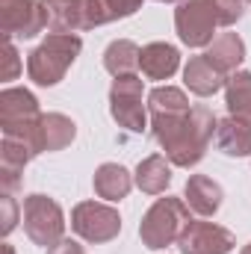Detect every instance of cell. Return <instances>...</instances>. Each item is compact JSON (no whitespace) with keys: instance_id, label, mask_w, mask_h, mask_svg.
<instances>
[{"instance_id":"obj_32","label":"cell","mask_w":251,"mask_h":254,"mask_svg":"<svg viewBox=\"0 0 251 254\" xmlns=\"http://www.w3.org/2000/svg\"><path fill=\"white\" fill-rule=\"evenodd\" d=\"M246 3H251V0H246Z\"/></svg>"},{"instance_id":"obj_5","label":"cell","mask_w":251,"mask_h":254,"mask_svg":"<svg viewBox=\"0 0 251 254\" xmlns=\"http://www.w3.org/2000/svg\"><path fill=\"white\" fill-rule=\"evenodd\" d=\"M175 27L187 48H210L216 27H222L216 0H181L175 9Z\"/></svg>"},{"instance_id":"obj_24","label":"cell","mask_w":251,"mask_h":254,"mask_svg":"<svg viewBox=\"0 0 251 254\" xmlns=\"http://www.w3.org/2000/svg\"><path fill=\"white\" fill-rule=\"evenodd\" d=\"M216 6H219V24L222 27L237 24L246 12V0H216Z\"/></svg>"},{"instance_id":"obj_14","label":"cell","mask_w":251,"mask_h":254,"mask_svg":"<svg viewBox=\"0 0 251 254\" xmlns=\"http://www.w3.org/2000/svg\"><path fill=\"white\" fill-rule=\"evenodd\" d=\"M136 187L145 192V195H163L172 184V163L166 154H151L145 157L139 166H136V175H133Z\"/></svg>"},{"instance_id":"obj_13","label":"cell","mask_w":251,"mask_h":254,"mask_svg":"<svg viewBox=\"0 0 251 254\" xmlns=\"http://www.w3.org/2000/svg\"><path fill=\"white\" fill-rule=\"evenodd\" d=\"M225 74L216 68V65L210 63L204 54L201 57H192L184 68V83H187V89L192 95H198V98H210V95H216L222 86H225Z\"/></svg>"},{"instance_id":"obj_1","label":"cell","mask_w":251,"mask_h":254,"mask_svg":"<svg viewBox=\"0 0 251 254\" xmlns=\"http://www.w3.org/2000/svg\"><path fill=\"white\" fill-rule=\"evenodd\" d=\"M219 119L207 107H192L178 116H151L154 139L163 145L166 157L178 169H192L204 160L210 139H216Z\"/></svg>"},{"instance_id":"obj_26","label":"cell","mask_w":251,"mask_h":254,"mask_svg":"<svg viewBox=\"0 0 251 254\" xmlns=\"http://www.w3.org/2000/svg\"><path fill=\"white\" fill-rule=\"evenodd\" d=\"M142 3H145V0H113L119 18H130V15H136V12L142 9Z\"/></svg>"},{"instance_id":"obj_22","label":"cell","mask_w":251,"mask_h":254,"mask_svg":"<svg viewBox=\"0 0 251 254\" xmlns=\"http://www.w3.org/2000/svg\"><path fill=\"white\" fill-rule=\"evenodd\" d=\"M113 21H119L113 0H83V30L104 27Z\"/></svg>"},{"instance_id":"obj_20","label":"cell","mask_w":251,"mask_h":254,"mask_svg":"<svg viewBox=\"0 0 251 254\" xmlns=\"http://www.w3.org/2000/svg\"><path fill=\"white\" fill-rule=\"evenodd\" d=\"M139 54L142 48L130 39H116L110 42V48L104 51V68L113 77H125V74H136L139 68Z\"/></svg>"},{"instance_id":"obj_11","label":"cell","mask_w":251,"mask_h":254,"mask_svg":"<svg viewBox=\"0 0 251 254\" xmlns=\"http://www.w3.org/2000/svg\"><path fill=\"white\" fill-rule=\"evenodd\" d=\"M139 68L148 80H169L181 68V54L169 42H151L139 54Z\"/></svg>"},{"instance_id":"obj_6","label":"cell","mask_w":251,"mask_h":254,"mask_svg":"<svg viewBox=\"0 0 251 254\" xmlns=\"http://www.w3.org/2000/svg\"><path fill=\"white\" fill-rule=\"evenodd\" d=\"M71 231L77 237H83L86 243L104 246L113 243L122 234V216L116 207L110 204H98V201H80L71 210Z\"/></svg>"},{"instance_id":"obj_29","label":"cell","mask_w":251,"mask_h":254,"mask_svg":"<svg viewBox=\"0 0 251 254\" xmlns=\"http://www.w3.org/2000/svg\"><path fill=\"white\" fill-rule=\"evenodd\" d=\"M9 3H18V0H0V6H9Z\"/></svg>"},{"instance_id":"obj_27","label":"cell","mask_w":251,"mask_h":254,"mask_svg":"<svg viewBox=\"0 0 251 254\" xmlns=\"http://www.w3.org/2000/svg\"><path fill=\"white\" fill-rule=\"evenodd\" d=\"M48 254H86V249L74 240H60L54 249H48Z\"/></svg>"},{"instance_id":"obj_16","label":"cell","mask_w":251,"mask_h":254,"mask_svg":"<svg viewBox=\"0 0 251 254\" xmlns=\"http://www.w3.org/2000/svg\"><path fill=\"white\" fill-rule=\"evenodd\" d=\"M204 57L228 77V74L240 71V65L246 60V42H243L237 33H219V36L210 42V48H207Z\"/></svg>"},{"instance_id":"obj_9","label":"cell","mask_w":251,"mask_h":254,"mask_svg":"<svg viewBox=\"0 0 251 254\" xmlns=\"http://www.w3.org/2000/svg\"><path fill=\"white\" fill-rule=\"evenodd\" d=\"M237 246L234 234L216 222H189L178 240L181 254H231Z\"/></svg>"},{"instance_id":"obj_3","label":"cell","mask_w":251,"mask_h":254,"mask_svg":"<svg viewBox=\"0 0 251 254\" xmlns=\"http://www.w3.org/2000/svg\"><path fill=\"white\" fill-rule=\"evenodd\" d=\"M189 213L192 210H189V204L184 198H157L139 222L142 246L151 249V252H163V249L175 246L181 240L184 228L192 222Z\"/></svg>"},{"instance_id":"obj_25","label":"cell","mask_w":251,"mask_h":254,"mask_svg":"<svg viewBox=\"0 0 251 254\" xmlns=\"http://www.w3.org/2000/svg\"><path fill=\"white\" fill-rule=\"evenodd\" d=\"M3 57H6V68H3V80H15V77H18V71H21V60H18V51H15V45H12V39H6Z\"/></svg>"},{"instance_id":"obj_31","label":"cell","mask_w":251,"mask_h":254,"mask_svg":"<svg viewBox=\"0 0 251 254\" xmlns=\"http://www.w3.org/2000/svg\"><path fill=\"white\" fill-rule=\"evenodd\" d=\"M157 3H181V0H157Z\"/></svg>"},{"instance_id":"obj_19","label":"cell","mask_w":251,"mask_h":254,"mask_svg":"<svg viewBox=\"0 0 251 254\" xmlns=\"http://www.w3.org/2000/svg\"><path fill=\"white\" fill-rule=\"evenodd\" d=\"M225 104L228 113L251 125V71H234L225 80Z\"/></svg>"},{"instance_id":"obj_12","label":"cell","mask_w":251,"mask_h":254,"mask_svg":"<svg viewBox=\"0 0 251 254\" xmlns=\"http://www.w3.org/2000/svg\"><path fill=\"white\" fill-rule=\"evenodd\" d=\"M222 198H225L222 187L213 178H207V175H192L187 181L184 201L189 204V210L195 216H204V219L207 216H216V210L222 207Z\"/></svg>"},{"instance_id":"obj_10","label":"cell","mask_w":251,"mask_h":254,"mask_svg":"<svg viewBox=\"0 0 251 254\" xmlns=\"http://www.w3.org/2000/svg\"><path fill=\"white\" fill-rule=\"evenodd\" d=\"M33 157H36V151L24 139L3 136V142H0V187L6 195H12L21 187V175Z\"/></svg>"},{"instance_id":"obj_2","label":"cell","mask_w":251,"mask_h":254,"mask_svg":"<svg viewBox=\"0 0 251 254\" xmlns=\"http://www.w3.org/2000/svg\"><path fill=\"white\" fill-rule=\"evenodd\" d=\"M83 51V39L77 33H48V39L30 54L27 74L36 86H57L65 71Z\"/></svg>"},{"instance_id":"obj_17","label":"cell","mask_w":251,"mask_h":254,"mask_svg":"<svg viewBox=\"0 0 251 254\" xmlns=\"http://www.w3.org/2000/svg\"><path fill=\"white\" fill-rule=\"evenodd\" d=\"M216 148L228 157H251V125L228 116L219 119L216 127Z\"/></svg>"},{"instance_id":"obj_28","label":"cell","mask_w":251,"mask_h":254,"mask_svg":"<svg viewBox=\"0 0 251 254\" xmlns=\"http://www.w3.org/2000/svg\"><path fill=\"white\" fill-rule=\"evenodd\" d=\"M3 254H15V249H12L9 243H3Z\"/></svg>"},{"instance_id":"obj_8","label":"cell","mask_w":251,"mask_h":254,"mask_svg":"<svg viewBox=\"0 0 251 254\" xmlns=\"http://www.w3.org/2000/svg\"><path fill=\"white\" fill-rule=\"evenodd\" d=\"M51 18L42 0H18L9 6H0V30L6 39H36L42 30H48Z\"/></svg>"},{"instance_id":"obj_7","label":"cell","mask_w":251,"mask_h":254,"mask_svg":"<svg viewBox=\"0 0 251 254\" xmlns=\"http://www.w3.org/2000/svg\"><path fill=\"white\" fill-rule=\"evenodd\" d=\"M142 92H145V80L139 74H125L113 80L110 89V113L130 133H142L148 127V116L142 107Z\"/></svg>"},{"instance_id":"obj_4","label":"cell","mask_w":251,"mask_h":254,"mask_svg":"<svg viewBox=\"0 0 251 254\" xmlns=\"http://www.w3.org/2000/svg\"><path fill=\"white\" fill-rule=\"evenodd\" d=\"M21 213H24V231L36 246L54 249L60 240H65V213L54 198L42 192L27 195Z\"/></svg>"},{"instance_id":"obj_30","label":"cell","mask_w":251,"mask_h":254,"mask_svg":"<svg viewBox=\"0 0 251 254\" xmlns=\"http://www.w3.org/2000/svg\"><path fill=\"white\" fill-rule=\"evenodd\" d=\"M240 254H251V243H249V246H246V249H243Z\"/></svg>"},{"instance_id":"obj_18","label":"cell","mask_w":251,"mask_h":254,"mask_svg":"<svg viewBox=\"0 0 251 254\" xmlns=\"http://www.w3.org/2000/svg\"><path fill=\"white\" fill-rule=\"evenodd\" d=\"M77 136V125L63 116V113H45L42 116V125H39V145H42V154H51V151H63L74 142Z\"/></svg>"},{"instance_id":"obj_23","label":"cell","mask_w":251,"mask_h":254,"mask_svg":"<svg viewBox=\"0 0 251 254\" xmlns=\"http://www.w3.org/2000/svg\"><path fill=\"white\" fill-rule=\"evenodd\" d=\"M15 225H18V201L3 192L0 195V234L9 237L15 231Z\"/></svg>"},{"instance_id":"obj_21","label":"cell","mask_w":251,"mask_h":254,"mask_svg":"<svg viewBox=\"0 0 251 254\" xmlns=\"http://www.w3.org/2000/svg\"><path fill=\"white\" fill-rule=\"evenodd\" d=\"M148 110L151 116H178V113H189V98L184 95V89L175 86H157L148 95Z\"/></svg>"},{"instance_id":"obj_15","label":"cell","mask_w":251,"mask_h":254,"mask_svg":"<svg viewBox=\"0 0 251 254\" xmlns=\"http://www.w3.org/2000/svg\"><path fill=\"white\" fill-rule=\"evenodd\" d=\"M133 175L127 172L125 166L119 163H104L98 166L95 178H92V187H95V195L104 198V201H122L127 198V192L133 190Z\"/></svg>"}]
</instances>
